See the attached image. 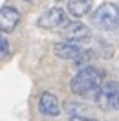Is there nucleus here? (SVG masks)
I'll list each match as a JSON object with an SVG mask.
<instances>
[{
	"instance_id": "7",
	"label": "nucleus",
	"mask_w": 119,
	"mask_h": 121,
	"mask_svg": "<svg viewBox=\"0 0 119 121\" xmlns=\"http://www.w3.org/2000/svg\"><path fill=\"white\" fill-rule=\"evenodd\" d=\"M62 37L68 39L70 42H75V40H84V39L90 37V28L82 22H70L66 26H62Z\"/></svg>"
},
{
	"instance_id": "9",
	"label": "nucleus",
	"mask_w": 119,
	"mask_h": 121,
	"mask_svg": "<svg viewBox=\"0 0 119 121\" xmlns=\"http://www.w3.org/2000/svg\"><path fill=\"white\" fill-rule=\"evenodd\" d=\"M68 11L75 18L86 17L92 11V0H68Z\"/></svg>"
},
{
	"instance_id": "6",
	"label": "nucleus",
	"mask_w": 119,
	"mask_h": 121,
	"mask_svg": "<svg viewBox=\"0 0 119 121\" xmlns=\"http://www.w3.org/2000/svg\"><path fill=\"white\" fill-rule=\"evenodd\" d=\"M20 22V13L15 8H0V33H11Z\"/></svg>"
},
{
	"instance_id": "12",
	"label": "nucleus",
	"mask_w": 119,
	"mask_h": 121,
	"mask_svg": "<svg viewBox=\"0 0 119 121\" xmlns=\"http://www.w3.org/2000/svg\"><path fill=\"white\" fill-rule=\"evenodd\" d=\"M24 2H31V0H24Z\"/></svg>"
},
{
	"instance_id": "5",
	"label": "nucleus",
	"mask_w": 119,
	"mask_h": 121,
	"mask_svg": "<svg viewBox=\"0 0 119 121\" xmlns=\"http://www.w3.org/2000/svg\"><path fill=\"white\" fill-rule=\"evenodd\" d=\"M53 53L59 59L72 60V62H81L82 59L88 57L86 50H82L79 44H73V42H57L53 46Z\"/></svg>"
},
{
	"instance_id": "11",
	"label": "nucleus",
	"mask_w": 119,
	"mask_h": 121,
	"mask_svg": "<svg viewBox=\"0 0 119 121\" xmlns=\"http://www.w3.org/2000/svg\"><path fill=\"white\" fill-rule=\"evenodd\" d=\"M70 121H95V119H92V117H84V116H72Z\"/></svg>"
},
{
	"instance_id": "4",
	"label": "nucleus",
	"mask_w": 119,
	"mask_h": 121,
	"mask_svg": "<svg viewBox=\"0 0 119 121\" xmlns=\"http://www.w3.org/2000/svg\"><path fill=\"white\" fill-rule=\"evenodd\" d=\"M66 11L62 8H51L44 11L42 15L38 17L37 20V26L38 28H42V30H55V28H60V26H66Z\"/></svg>"
},
{
	"instance_id": "13",
	"label": "nucleus",
	"mask_w": 119,
	"mask_h": 121,
	"mask_svg": "<svg viewBox=\"0 0 119 121\" xmlns=\"http://www.w3.org/2000/svg\"><path fill=\"white\" fill-rule=\"evenodd\" d=\"M117 6H119V4H117Z\"/></svg>"
},
{
	"instance_id": "3",
	"label": "nucleus",
	"mask_w": 119,
	"mask_h": 121,
	"mask_svg": "<svg viewBox=\"0 0 119 121\" xmlns=\"http://www.w3.org/2000/svg\"><path fill=\"white\" fill-rule=\"evenodd\" d=\"M97 106L103 110H119V84H115L114 81H108L101 86V90L95 95Z\"/></svg>"
},
{
	"instance_id": "8",
	"label": "nucleus",
	"mask_w": 119,
	"mask_h": 121,
	"mask_svg": "<svg viewBox=\"0 0 119 121\" xmlns=\"http://www.w3.org/2000/svg\"><path fill=\"white\" fill-rule=\"evenodd\" d=\"M38 110L40 114H44L48 117H55L60 114V105H59V99L57 95H53L50 92H44L40 99H38Z\"/></svg>"
},
{
	"instance_id": "10",
	"label": "nucleus",
	"mask_w": 119,
	"mask_h": 121,
	"mask_svg": "<svg viewBox=\"0 0 119 121\" xmlns=\"http://www.w3.org/2000/svg\"><path fill=\"white\" fill-rule=\"evenodd\" d=\"M9 55V40L0 33V57H8Z\"/></svg>"
},
{
	"instance_id": "1",
	"label": "nucleus",
	"mask_w": 119,
	"mask_h": 121,
	"mask_svg": "<svg viewBox=\"0 0 119 121\" xmlns=\"http://www.w3.org/2000/svg\"><path fill=\"white\" fill-rule=\"evenodd\" d=\"M103 77H104V73L101 70L94 68V66H86V68L79 70L72 77L70 88L79 97H92V95H97V92L101 90Z\"/></svg>"
},
{
	"instance_id": "2",
	"label": "nucleus",
	"mask_w": 119,
	"mask_h": 121,
	"mask_svg": "<svg viewBox=\"0 0 119 121\" xmlns=\"http://www.w3.org/2000/svg\"><path fill=\"white\" fill-rule=\"evenodd\" d=\"M92 20L99 30L104 31H117L119 30V6L114 2H104L95 9Z\"/></svg>"
}]
</instances>
